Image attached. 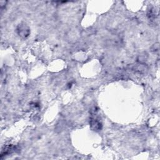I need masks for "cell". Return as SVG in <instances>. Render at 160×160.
<instances>
[{
    "instance_id": "7a4b0ae2",
    "label": "cell",
    "mask_w": 160,
    "mask_h": 160,
    "mask_svg": "<svg viewBox=\"0 0 160 160\" xmlns=\"http://www.w3.org/2000/svg\"><path fill=\"white\" fill-rule=\"evenodd\" d=\"M91 128L94 131H98L101 129L102 124L97 118H91L90 120Z\"/></svg>"
},
{
    "instance_id": "6da1fadb",
    "label": "cell",
    "mask_w": 160,
    "mask_h": 160,
    "mask_svg": "<svg viewBox=\"0 0 160 160\" xmlns=\"http://www.w3.org/2000/svg\"><path fill=\"white\" fill-rule=\"evenodd\" d=\"M18 34L22 38H26L30 34V29L29 27L25 24H20L18 26L17 29Z\"/></svg>"
}]
</instances>
